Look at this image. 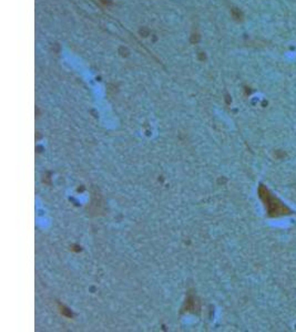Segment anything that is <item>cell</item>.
Segmentation results:
<instances>
[{
  "mask_svg": "<svg viewBox=\"0 0 296 332\" xmlns=\"http://www.w3.org/2000/svg\"><path fill=\"white\" fill-rule=\"evenodd\" d=\"M258 194H260V197L262 198V200L264 202V205H265L266 209H267V213H269L271 216H280V215L288 214L287 207H285V206H284L276 197L273 196V195L266 189L265 186H263V185L260 186V188H258Z\"/></svg>",
  "mask_w": 296,
  "mask_h": 332,
  "instance_id": "1",
  "label": "cell"
}]
</instances>
